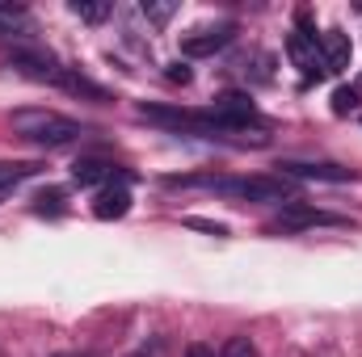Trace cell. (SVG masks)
<instances>
[{"mask_svg":"<svg viewBox=\"0 0 362 357\" xmlns=\"http://www.w3.org/2000/svg\"><path fill=\"white\" fill-rule=\"evenodd\" d=\"M21 30H30V17L21 8H13V4H0V38L21 34Z\"/></svg>","mask_w":362,"mask_h":357,"instance_id":"7c38bea8","label":"cell"},{"mask_svg":"<svg viewBox=\"0 0 362 357\" xmlns=\"http://www.w3.org/2000/svg\"><path fill=\"white\" fill-rule=\"evenodd\" d=\"M341 227L346 219H337V214H325V210H308V206H291L286 214H282V223L278 227Z\"/></svg>","mask_w":362,"mask_h":357,"instance_id":"9c48e42d","label":"cell"},{"mask_svg":"<svg viewBox=\"0 0 362 357\" xmlns=\"http://www.w3.org/2000/svg\"><path fill=\"white\" fill-rule=\"evenodd\" d=\"M34 210H38V214H47V210L59 214V210H64V189H42V193L34 198Z\"/></svg>","mask_w":362,"mask_h":357,"instance_id":"9a60e30c","label":"cell"},{"mask_svg":"<svg viewBox=\"0 0 362 357\" xmlns=\"http://www.w3.org/2000/svg\"><path fill=\"white\" fill-rule=\"evenodd\" d=\"M165 76H169V85H189V80H194V72H189L185 63H169V72H165Z\"/></svg>","mask_w":362,"mask_h":357,"instance_id":"d6986e66","label":"cell"},{"mask_svg":"<svg viewBox=\"0 0 362 357\" xmlns=\"http://www.w3.org/2000/svg\"><path fill=\"white\" fill-rule=\"evenodd\" d=\"M358 85H362V80H358Z\"/></svg>","mask_w":362,"mask_h":357,"instance_id":"7402d4cb","label":"cell"},{"mask_svg":"<svg viewBox=\"0 0 362 357\" xmlns=\"http://www.w3.org/2000/svg\"><path fill=\"white\" fill-rule=\"evenodd\" d=\"M8 126L21 139L38 143V147H64V143H72L81 135V122H72V118H64L55 109H17L8 118Z\"/></svg>","mask_w":362,"mask_h":357,"instance_id":"7a4b0ae2","label":"cell"},{"mask_svg":"<svg viewBox=\"0 0 362 357\" xmlns=\"http://www.w3.org/2000/svg\"><path fill=\"white\" fill-rule=\"evenodd\" d=\"M72 177L81 181V185H101V181H114V164H105V160H76L72 164Z\"/></svg>","mask_w":362,"mask_h":357,"instance_id":"30bf717a","label":"cell"},{"mask_svg":"<svg viewBox=\"0 0 362 357\" xmlns=\"http://www.w3.org/2000/svg\"><path fill=\"white\" fill-rule=\"evenodd\" d=\"M127 210H131V189H127V181H118V185L110 181V185L93 198V214L105 219V223H110V219H122Z\"/></svg>","mask_w":362,"mask_h":357,"instance_id":"8992f818","label":"cell"},{"mask_svg":"<svg viewBox=\"0 0 362 357\" xmlns=\"http://www.w3.org/2000/svg\"><path fill=\"white\" fill-rule=\"evenodd\" d=\"M55 357H81V353H55Z\"/></svg>","mask_w":362,"mask_h":357,"instance_id":"44dd1931","label":"cell"},{"mask_svg":"<svg viewBox=\"0 0 362 357\" xmlns=\"http://www.w3.org/2000/svg\"><path fill=\"white\" fill-rule=\"evenodd\" d=\"M59 85L68 92H76V97H93V101H110V92L101 89V85H93L89 76H81V72H64L59 76Z\"/></svg>","mask_w":362,"mask_h":357,"instance_id":"8fae6325","label":"cell"},{"mask_svg":"<svg viewBox=\"0 0 362 357\" xmlns=\"http://www.w3.org/2000/svg\"><path fill=\"white\" fill-rule=\"evenodd\" d=\"M320 51H325V68H329V76L350 68V38H346L341 30H329V34L320 38Z\"/></svg>","mask_w":362,"mask_h":357,"instance_id":"ba28073f","label":"cell"},{"mask_svg":"<svg viewBox=\"0 0 362 357\" xmlns=\"http://www.w3.org/2000/svg\"><path fill=\"white\" fill-rule=\"evenodd\" d=\"M185 227H194V231H206V236H228V223H215V219H198V214H189V219H185Z\"/></svg>","mask_w":362,"mask_h":357,"instance_id":"e0dca14e","label":"cell"},{"mask_svg":"<svg viewBox=\"0 0 362 357\" xmlns=\"http://www.w3.org/2000/svg\"><path fill=\"white\" fill-rule=\"evenodd\" d=\"M68 8H72L81 21H105V17H110V4H105V0H72Z\"/></svg>","mask_w":362,"mask_h":357,"instance_id":"4fadbf2b","label":"cell"},{"mask_svg":"<svg viewBox=\"0 0 362 357\" xmlns=\"http://www.w3.org/2000/svg\"><path fill=\"white\" fill-rule=\"evenodd\" d=\"M173 13H177V4H173V0H144V17H148V21H156V25H165Z\"/></svg>","mask_w":362,"mask_h":357,"instance_id":"5bb4252c","label":"cell"},{"mask_svg":"<svg viewBox=\"0 0 362 357\" xmlns=\"http://www.w3.org/2000/svg\"><path fill=\"white\" fill-rule=\"evenodd\" d=\"M185 357H215V349H206V345H189Z\"/></svg>","mask_w":362,"mask_h":357,"instance_id":"ffe728a7","label":"cell"},{"mask_svg":"<svg viewBox=\"0 0 362 357\" xmlns=\"http://www.w3.org/2000/svg\"><path fill=\"white\" fill-rule=\"evenodd\" d=\"M286 55H291V63L303 72V80H320V76H329V68H325V51H320V38H316V34L295 30V34L286 38Z\"/></svg>","mask_w":362,"mask_h":357,"instance_id":"3957f363","label":"cell"},{"mask_svg":"<svg viewBox=\"0 0 362 357\" xmlns=\"http://www.w3.org/2000/svg\"><path fill=\"white\" fill-rule=\"evenodd\" d=\"M358 105V89H337L333 92V114H350Z\"/></svg>","mask_w":362,"mask_h":357,"instance_id":"ac0fdd59","label":"cell"},{"mask_svg":"<svg viewBox=\"0 0 362 357\" xmlns=\"http://www.w3.org/2000/svg\"><path fill=\"white\" fill-rule=\"evenodd\" d=\"M169 189L177 185H206L215 193H228V198H249V202H286L291 198V185L286 177H169Z\"/></svg>","mask_w":362,"mask_h":357,"instance_id":"6da1fadb","label":"cell"},{"mask_svg":"<svg viewBox=\"0 0 362 357\" xmlns=\"http://www.w3.org/2000/svg\"><path fill=\"white\" fill-rule=\"evenodd\" d=\"M219 357H257V345L249 337H228V345H223Z\"/></svg>","mask_w":362,"mask_h":357,"instance_id":"2e32d148","label":"cell"},{"mask_svg":"<svg viewBox=\"0 0 362 357\" xmlns=\"http://www.w3.org/2000/svg\"><path fill=\"white\" fill-rule=\"evenodd\" d=\"M8 63H13L21 76H30V80H59V76H64V68H59L51 55H42V51H13Z\"/></svg>","mask_w":362,"mask_h":357,"instance_id":"5b68a950","label":"cell"},{"mask_svg":"<svg viewBox=\"0 0 362 357\" xmlns=\"http://www.w3.org/2000/svg\"><path fill=\"white\" fill-rule=\"evenodd\" d=\"M232 38H236V25H232V21H223V25H206V30L185 34V38H181V51L198 59V55H215V51H223Z\"/></svg>","mask_w":362,"mask_h":357,"instance_id":"277c9868","label":"cell"},{"mask_svg":"<svg viewBox=\"0 0 362 357\" xmlns=\"http://www.w3.org/2000/svg\"><path fill=\"white\" fill-rule=\"evenodd\" d=\"M278 169H282V177H299V181H354V169H341V164H303V160H282Z\"/></svg>","mask_w":362,"mask_h":357,"instance_id":"52a82bcc","label":"cell"}]
</instances>
